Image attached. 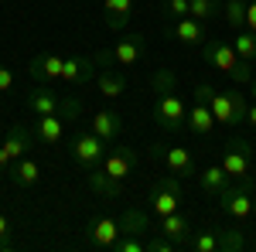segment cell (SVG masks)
I'll use <instances>...</instances> for the list:
<instances>
[{
	"label": "cell",
	"mask_w": 256,
	"mask_h": 252,
	"mask_svg": "<svg viewBox=\"0 0 256 252\" xmlns=\"http://www.w3.org/2000/svg\"><path fill=\"white\" fill-rule=\"evenodd\" d=\"M154 119H158V126L164 133H178V130H184V119H188V106H184V99L178 96V75L171 68H158L154 72Z\"/></svg>",
	"instance_id": "6da1fadb"
},
{
	"label": "cell",
	"mask_w": 256,
	"mask_h": 252,
	"mask_svg": "<svg viewBox=\"0 0 256 252\" xmlns=\"http://www.w3.org/2000/svg\"><path fill=\"white\" fill-rule=\"evenodd\" d=\"M195 99H205V102H208V109H212V116H216L218 126H229V130H232V126H239V123H246L250 102L242 99V92H218L216 85L198 82Z\"/></svg>",
	"instance_id": "7a4b0ae2"
},
{
	"label": "cell",
	"mask_w": 256,
	"mask_h": 252,
	"mask_svg": "<svg viewBox=\"0 0 256 252\" xmlns=\"http://www.w3.org/2000/svg\"><path fill=\"white\" fill-rule=\"evenodd\" d=\"M24 106L34 113V116H62V119H76L82 113V102L76 96H62L55 92L48 82L44 85H34L28 96H24Z\"/></svg>",
	"instance_id": "3957f363"
},
{
	"label": "cell",
	"mask_w": 256,
	"mask_h": 252,
	"mask_svg": "<svg viewBox=\"0 0 256 252\" xmlns=\"http://www.w3.org/2000/svg\"><path fill=\"white\" fill-rule=\"evenodd\" d=\"M202 58L208 61L216 72H222V75H232V82H239V85H250L253 82V72H250V61H242L236 55V48H232V41H205L202 44Z\"/></svg>",
	"instance_id": "277c9868"
},
{
	"label": "cell",
	"mask_w": 256,
	"mask_h": 252,
	"mask_svg": "<svg viewBox=\"0 0 256 252\" xmlns=\"http://www.w3.org/2000/svg\"><path fill=\"white\" fill-rule=\"evenodd\" d=\"M188 246L195 252H242L246 235L239 229H202V232H192Z\"/></svg>",
	"instance_id": "5b68a950"
},
{
	"label": "cell",
	"mask_w": 256,
	"mask_h": 252,
	"mask_svg": "<svg viewBox=\"0 0 256 252\" xmlns=\"http://www.w3.org/2000/svg\"><path fill=\"white\" fill-rule=\"evenodd\" d=\"M253 164H256V154L242 136H232V140L222 143V171L232 181H250L253 177Z\"/></svg>",
	"instance_id": "8992f818"
},
{
	"label": "cell",
	"mask_w": 256,
	"mask_h": 252,
	"mask_svg": "<svg viewBox=\"0 0 256 252\" xmlns=\"http://www.w3.org/2000/svg\"><path fill=\"white\" fill-rule=\"evenodd\" d=\"M218 208L222 215L236 218V222H250L256 212V201H253V177L250 181H239V184H229L226 191L218 194Z\"/></svg>",
	"instance_id": "52a82bcc"
},
{
	"label": "cell",
	"mask_w": 256,
	"mask_h": 252,
	"mask_svg": "<svg viewBox=\"0 0 256 252\" xmlns=\"http://www.w3.org/2000/svg\"><path fill=\"white\" fill-rule=\"evenodd\" d=\"M178 208H181V177L168 174L150 188V194H147V212L160 218V215H171Z\"/></svg>",
	"instance_id": "ba28073f"
},
{
	"label": "cell",
	"mask_w": 256,
	"mask_h": 252,
	"mask_svg": "<svg viewBox=\"0 0 256 252\" xmlns=\"http://www.w3.org/2000/svg\"><path fill=\"white\" fill-rule=\"evenodd\" d=\"M31 147H34V130H28L24 123H14L4 136V143H0V174H7L14 160L31 154Z\"/></svg>",
	"instance_id": "9c48e42d"
},
{
	"label": "cell",
	"mask_w": 256,
	"mask_h": 252,
	"mask_svg": "<svg viewBox=\"0 0 256 252\" xmlns=\"http://www.w3.org/2000/svg\"><path fill=\"white\" fill-rule=\"evenodd\" d=\"M72 160L79 164L82 171H89V167H99L102 164V157H106V140L96 136L92 130H86V133H76L72 136Z\"/></svg>",
	"instance_id": "30bf717a"
},
{
	"label": "cell",
	"mask_w": 256,
	"mask_h": 252,
	"mask_svg": "<svg viewBox=\"0 0 256 252\" xmlns=\"http://www.w3.org/2000/svg\"><path fill=\"white\" fill-rule=\"evenodd\" d=\"M106 61H113V51H99L96 58H65V72L62 78L68 82V85H92V78L99 75V68L106 65Z\"/></svg>",
	"instance_id": "8fae6325"
},
{
	"label": "cell",
	"mask_w": 256,
	"mask_h": 252,
	"mask_svg": "<svg viewBox=\"0 0 256 252\" xmlns=\"http://www.w3.org/2000/svg\"><path fill=\"white\" fill-rule=\"evenodd\" d=\"M150 154L160 157L164 164H168V171L178 177H192L198 174V164H195V157H192V150L188 147H171V143H154L150 147Z\"/></svg>",
	"instance_id": "7c38bea8"
},
{
	"label": "cell",
	"mask_w": 256,
	"mask_h": 252,
	"mask_svg": "<svg viewBox=\"0 0 256 252\" xmlns=\"http://www.w3.org/2000/svg\"><path fill=\"white\" fill-rule=\"evenodd\" d=\"M137 164H140V154L134 150V147H123V143H120V147H113V150H106V157H102V164H99V167L113 177V181L123 184Z\"/></svg>",
	"instance_id": "4fadbf2b"
},
{
	"label": "cell",
	"mask_w": 256,
	"mask_h": 252,
	"mask_svg": "<svg viewBox=\"0 0 256 252\" xmlns=\"http://www.w3.org/2000/svg\"><path fill=\"white\" fill-rule=\"evenodd\" d=\"M120 235H123L120 218H110V215H99V218H92L86 225V242L96 246V249H113L120 242Z\"/></svg>",
	"instance_id": "5bb4252c"
},
{
	"label": "cell",
	"mask_w": 256,
	"mask_h": 252,
	"mask_svg": "<svg viewBox=\"0 0 256 252\" xmlns=\"http://www.w3.org/2000/svg\"><path fill=\"white\" fill-rule=\"evenodd\" d=\"M164 34L181 41V44H205V41H208L205 38V24L195 20V17H178V20H171V24H164Z\"/></svg>",
	"instance_id": "9a60e30c"
},
{
	"label": "cell",
	"mask_w": 256,
	"mask_h": 252,
	"mask_svg": "<svg viewBox=\"0 0 256 252\" xmlns=\"http://www.w3.org/2000/svg\"><path fill=\"white\" fill-rule=\"evenodd\" d=\"M144 58H147V41L140 38V34L120 38L116 48H113V61H120L123 68H134V65H140Z\"/></svg>",
	"instance_id": "2e32d148"
},
{
	"label": "cell",
	"mask_w": 256,
	"mask_h": 252,
	"mask_svg": "<svg viewBox=\"0 0 256 252\" xmlns=\"http://www.w3.org/2000/svg\"><path fill=\"white\" fill-rule=\"evenodd\" d=\"M62 72H65V58H58V55H34L28 61V75L38 85L52 82V78H62Z\"/></svg>",
	"instance_id": "e0dca14e"
},
{
	"label": "cell",
	"mask_w": 256,
	"mask_h": 252,
	"mask_svg": "<svg viewBox=\"0 0 256 252\" xmlns=\"http://www.w3.org/2000/svg\"><path fill=\"white\" fill-rule=\"evenodd\" d=\"M154 232L174 239L178 246H188V239H192V222L181 212H171V215H160L158 218V229H154Z\"/></svg>",
	"instance_id": "ac0fdd59"
},
{
	"label": "cell",
	"mask_w": 256,
	"mask_h": 252,
	"mask_svg": "<svg viewBox=\"0 0 256 252\" xmlns=\"http://www.w3.org/2000/svg\"><path fill=\"white\" fill-rule=\"evenodd\" d=\"M92 133L102 136L106 143H116L120 133H123V116H120L116 109H99V113H92Z\"/></svg>",
	"instance_id": "d6986e66"
},
{
	"label": "cell",
	"mask_w": 256,
	"mask_h": 252,
	"mask_svg": "<svg viewBox=\"0 0 256 252\" xmlns=\"http://www.w3.org/2000/svg\"><path fill=\"white\" fill-rule=\"evenodd\" d=\"M216 126L218 123L212 116V109H208V102L205 99H195V106L188 109V119H184V130H192L195 136H208Z\"/></svg>",
	"instance_id": "ffe728a7"
},
{
	"label": "cell",
	"mask_w": 256,
	"mask_h": 252,
	"mask_svg": "<svg viewBox=\"0 0 256 252\" xmlns=\"http://www.w3.org/2000/svg\"><path fill=\"white\" fill-rule=\"evenodd\" d=\"M7 177H10V184H18V188H34V184H38V177H41V167H38V160H34L31 154H24L20 160L10 164Z\"/></svg>",
	"instance_id": "44dd1931"
},
{
	"label": "cell",
	"mask_w": 256,
	"mask_h": 252,
	"mask_svg": "<svg viewBox=\"0 0 256 252\" xmlns=\"http://www.w3.org/2000/svg\"><path fill=\"white\" fill-rule=\"evenodd\" d=\"M130 14H134V0H102V17H106L110 31L120 34L130 24Z\"/></svg>",
	"instance_id": "7402d4cb"
},
{
	"label": "cell",
	"mask_w": 256,
	"mask_h": 252,
	"mask_svg": "<svg viewBox=\"0 0 256 252\" xmlns=\"http://www.w3.org/2000/svg\"><path fill=\"white\" fill-rule=\"evenodd\" d=\"M198 181H202V191L208 194V198H218V194H222L226 188H229V184H232V177L222 171V164L202 167V171H198Z\"/></svg>",
	"instance_id": "603a6c76"
},
{
	"label": "cell",
	"mask_w": 256,
	"mask_h": 252,
	"mask_svg": "<svg viewBox=\"0 0 256 252\" xmlns=\"http://www.w3.org/2000/svg\"><path fill=\"white\" fill-rule=\"evenodd\" d=\"M31 130H34V136H38L41 143H48V147H55V143L65 140V123H62V116H38Z\"/></svg>",
	"instance_id": "cb8c5ba5"
},
{
	"label": "cell",
	"mask_w": 256,
	"mask_h": 252,
	"mask_svg": "<svg viewBox=\"0 0 256 252\" xmlns=\"http://www.w3.org/2000/svg\"><path fill=\"white\" fill-rule=\"evenodd\" d=\"M120 229H123V235H137V239H147V232H154V225H150V212L126 208V212H123V218H120Z\"/></svg>",
	"instance_id": "d4e9b609"
},
{
	"label": "cell",
	"mask_w": 256,
	"mask_h": 252,
	"mask_svg": "<svg viewBox=\"0 0 256 252\" xmlns=\"http://www.w3.org/2000/svg\"><path fill=\"white\" fill-rule=\"evenodd\" d=\"M96 92L99 96H106V99H120L123 92H126V75H120V72H113V68H99V75H96Z\"/></svg>",
	"instance_id": "484cf974"
},
{
	"label": "cell",
	"mask_w": 256,
	"mask_h": 252,
	"mask_svg": "<svg viewBox=\"0 0 256 252\" xmlns=\"http://www.w3.org/2000/svg\"><path fill=\"white\" fill-rule=\"evenodd\" d=\"M86 184L96 194H102V198H120V191H123L120 181H113L102 167H89V171H86Z\"/></svg>",
	"instance_id": "4316f807"
},
{
	"label": "cell",
	"mask_w": 256,
	"mask_h": 252,
	"mask_svg": "<svg viewBox=\"0 0 256 252\" xmlns=\"http://www.w3.org/2000/svg\"><path fill=\"white\" fill-rule=\"evenodd\" d=\"M246 3L250 0H226L222 3V17H226V24L232 31H242L246 27Z\"/></svg>",
	"instance_id": "83f0119b"
},
{
	"label": "cell",
	"mask_w": 256,
	"mask_h": 252,
	"mask_svg": "<svg viewBox=\"0 0 256 252\" xmlns=\"http://www.w3.org/2000/svg\"><path fill=\"white\" fill-rule=\"evenodd\" d=\"M232 48H236V55H239L242 61H256V31H250V27L236 31Z\"/></svg>",
	"instance_id": "f1b7e54d"
},
{
	"label": "cell",
	"mask_w": 256,
	"mask_h": 252,
	"mask_svg": "<svg viewBox=\"0 0 256 252\" xmlns=\"http://www.w3.org/2000/svg\"><path fill=\"white\" fill-rule=\"evenodd\" d=\"M222 14V3L218 0H188V17H195V20H212Z\"/></svg>",
	"instance_id": "f546056e"
},
{
	"label": "cell",
	"mask_w": 256,
	"mask_h": 252,
	"mask_svg": "<svg viewBox=\"0 0 256 252\" xmlns=\"http://www.w3.org/2000/svg\"><path fill=\"white\" fill-rule=\"evenodd\" d=\"M116 252H147V239H137V235H120V242L113 246Z\"/></svg>",
	"instance_id": "4dcf8cb0"
},
{
	"label": "cell",
	"mask_w": 256,
	"mask_h": 252,
	"mask_svg": "<svg viewBox=\"0 0 256 252\" xmlns=\"http://www.w3.org/2000/svg\"><path fill=\"white\" fill-rule=\"evenodd\" d=\"M174 249H181L174 239H168V235H154V239H147V252H174Z\"/></svg>",
	"instance_id": "1f68e13d"
},
{
	"label": "cell",
	"mask_w": 256,
	"mask_h": 252,
	"mask_svg": "<svg viewBox=\"0 0 256 252\" xmlns=\"http://www.w3.org/2000/svg\"><path fill=\"white\" fill-rule=\"evenodd\" d=\"M164 14H168L171 20L188 17V0H168V3H164Z\"/></svg>",
	"instance_id": "d6a6232c"
},
{
	"label": "cell",
	"mask_w": 256,
	"mask_h": 252,
	"mask_svg": "<svg viewBox=\"0 0 256 252\" xmlns=\"http://www.w3.org/2000/svg\"><path fill=\"white\" fill-rule=\"evenodd\" d=\"M10 246H14L10 242V218L0 212V252H10Z\"/></svg>",
	"instance_id": "836d02e7"
},
{
	"label": "cell",
	"mask_w": 256,
	"mask_h": 252,
	"mask_svg": "<svg viewBox=\"0 0 256 252\" xmlns=\"http://www.w3.org/2000/svg\"><path fill=\"white\" fill-rule=\"evenodd\" d=\"M14 89V72L7 65H0V92H10Z\"/></svg>",
	"instance_id": "e575fe53"
},
{
	"label": "cell",
	"mask_w": 256,
	"mask_h": 252,
	"mask_svg": "<svg viewBox=\"0 0 256 252\" xmlns=\"http://www.w3.org/2000/svg\"><path fill=\"white\" fill-rule=\"evenodd\" d=\"M246 27H250V31H256V0H250V3H246Z\"/></svg>",
	"instance_id": "d590c367"
},
{
	"label": "cell",
	"mask_w": 256,
	"mask_h": 252,
	"mask_svg": "<svg viewBox=\"0 0 256 252\" xmlns=\"http://www.w3.org/2000/svg\"><path fill=\"white\" fill-rule=\"evenodd\" d=\"M246 123L256 126V102H250V109H246Z\"/></svg>",
	"instance_id": "8d00e7d4"
},
{
	"label": "cell",
	"mask_w": 256,
	"mask_h": 252,
	"mask_svg": "<svg viewBox=\"0 0 256 252\" xmlns=\"http://www.w3.org/2000/svg\"><path fill=\"white\" fill-rule=\"evenodd\" d=\"M250 85H253V92H256V78H253V82H250Z\"/></svg>",
	"instance_id": "74e56055"
}]
</instances>
